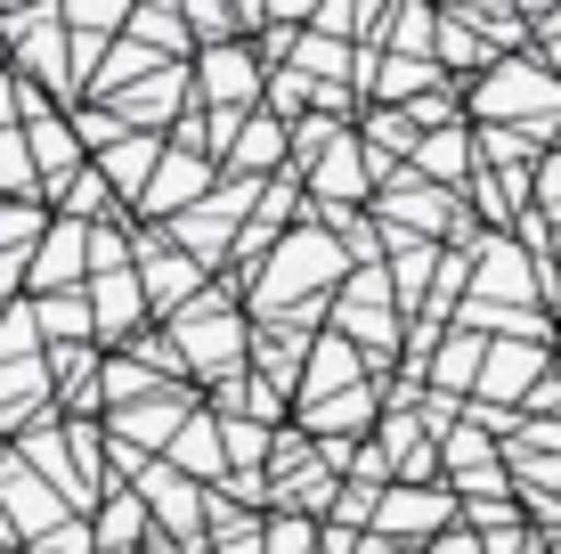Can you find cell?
<instances>
[{
    "label": "cell",
    "instance_id": "cell-1",
    "mask_svg": "<svg viewBox=\"0 0 561 554\" xmlns=\"http://www.w3.org/2000/svg\"><path fill=\"white\" fill-rule=\"evenodd\" d=\"M342 270H351V253H342V237H325L318 221L285 228L277 237V261H268V278L253 285V318H268V327H301L318 335V294H334Z\"/></svg>",
    "mask_w": 561,
    "mask_h": 554
},
{
    "label": "cell",
    "instance_id": "cell-2",
    "mask_svg": "<svg viewBox=\"0 0 561 554\" xmlns=\"http://www.w3.org/2000/svg\"><path fill=\"white\" fill-rule=\"evenodd\" d=\"M472 131H537V139H553L561 131V82L537 57H496L489 74L472 82Z\"/></svg>",
    "mask_w": 561,
    "mask_h": 554
},
{
    "label": "cell",
    "instance_id": "cell-3",
    "mask_svg": "<svg viewBox=\"0 0 561 554\" xmlns=\"http://www.w3.org/2000/svg\"><path fill=\"white\" fill-rule=\"evenodd\" d=\"M244 310L228 302V285H204L180 318H171V351H180V375H204V384H237L244 368Z\"/></svg>",
    "mask_w": 561,
    "mask_h": 554
},
{
    "label": "cell",
    "instance_id": "cell-4",
    "mask_svg": "<svg viewBox=\"0 0 561 554\" xmlns=\"http://www.w3.org/2000/svg\"><path fill=\"white\" fill-rule=\"evenodd\" d=\"M25 156H33V180H42V196H49V204L90 171V163H82V139H73V114H49L42 90L25 99Z\"/></svg>",
    "mask_w": 561,
    "mask_h": 554
},
{
    "label": "cell",
    "instance_id": "cell-5",
    "mask_svg": "<svg viewBox=\"0 0 561 554\" xmlns=\"http://www.w3.org/2000/svg\"><path fill=\"white\" fill-rule=\"evenodd\" d=\"M448 530H456V489L448 482H423V489H382L366 539H382V546H399V539L432 546V539H448Z\"/></svg>",
    "mask_w": 561,
    "mask_h": 554
},
{
    "label": "cell",
    "instance_id": "cell-6",
    "mask_svg": "<svg viewBox=\"0 0 561 554\" xmlns=\"http://www.w3.org/2000/svg\"><path fill=\"white\" fill-rule=\"evenodd\" d=\"M334 335H351L358 351H391V342H399V294H391V270H358V278H342Z\"/></svg>",
    "mask_w": 561,
    "mask_h": 554
},
{
    "label": "cell",
    "instance_id": "cell-7",
    "mask_svg": "<svg viewBox=\"0 0 561 554\" xmlns=\"http://www.w3.org/2000/svg\"><path fill=\"white\" fill-rule=\"evenodd\" d=\"M211 188H220V163H211L204 147H163V163H154L139 213H147V221H187V213L211 196Z\"/></svg>",
    "mask_w": 561,
    "mask_h": 554
},
{
    "label": "cell",
    "instance_id": "cell-8",
    "mask_svg": "<svg viewBox=\"0 0 561 554\" xmlns=\"http://www.w3.org/2000/svg\"><path fill=\"white\" fill-rule=\"evenodd\" d=\"M196 99H204V114H253V99H261V57L244 49V42L196 49Z\"/></svg>",
    "mask_w": 561,
    "mask_h": 554
},
{
    "label": "cell",
    "instance_id": "cell-9",
    "mask_svg": "<svg viewBox=\"0 0 561 554\" xmlns=\"http://www.w3.org/2000/svg\"><path fill=\"white\" fill-rule=\"evenodd\" d=\"M139 285H147V310L154 318H180L187 302L204 294V261H187L171 237H139Z\"/></svg>",
    "mask_w": 561,
    "mask_h": 554
},
{
    "label": "cell",
    "instance_id": "cell-10",
    "mask_svg": "<svg viewBox=\"0 0 561 554\" xmlns=\"http://www.w3.org/2000/svg\"><path fill=\"white\" fill-rule=\"evenodd\" d=\"M73 278H90V221H49V237L33 245L25 294H33V302H49V294H73Z\"/></svg>",
    "mask_w": 561,
    "mask_h": 554
},
{
    "label": "cell",
    "instance_id": "cell-11",
    "mask_svg": "<svg viewBox=\"0 0 561 554\" xmlns=\"http://www.w3.org/2000/svg\"><path fill=\"white\" fill-rule=\"evenodd\" d=\"M139 498H147V513L163 522V539H187V546H204V513H211V489H196L187 473H171V465H147L139 473Z\"/></svg>",
    "mask_w": 561,
    "mask_h": 554
},
{
    "label": "cell",
    "instance_id": "cell-12",
    "mask_svg": "<svg viewBox=\"0 0 561 554\" xmlns=\"http://www.w3.org/2000/svg\"><path fill=\"white\" fill-rule=\"evenodd\" d=\"M90 294V327H99V342H130L147 327V285H139V261H130V270H106V278H90L82 285Z\"/></svg>",
    "mask_w": 561,
    "mask_h": 554
},
{
    "label": "cell",
    "instance_id": "cell-13",
    "mask_svg": "<svg viewBox=\"0 0 561 554\" xmlns=\"http://www.w3.org/2000/svg\"><path fill=\"white\" fill-rule=\"evenodd\" d=\"M358 359H366V351H358L351 335H318V342H309V359H301V408H318V399H342V392L375 384Z\"/></svg>",
    "mask_w": 561,
    "mask_h": 554
},
{
    "label": "cell",
    "instance_id": "cell-14",
    "mask_svg": "<svg viewBox=\"0 0 561 554\" xmlns=\"http://www.w3.org/2000/svg\"><path fill=\"white\" fill-rule=\"evenodd\" d=\"M546 342H489V368H480V392L472 399H529L546 384Z\"/></svg>",
    "mask_w": 561,
    "mask_h": 554
},
{
    "label": "cell",
    "instance_id": "cell-15",
    "mask_svg": "<svg viewBox=\"0 0 561 554\" xmlns=\"http://www.w3.org/2000/svg\"><path fill=\"white\" fill-rule=\"evenodd\" d=\"M163 465H171V473H187L196 489H220V482H228V441H220V416H187Z\"/></svg>",
    "mask_w": 561,
    "mask_h": 554
},
{
    "label": "cell",
    "instance_id": "cell-16",
    "mask_svg": "<svg viewBox=\"0 0 561 554\" xmlns=\"http://www.w3.org/2000/svg\"><path fill=\"white\" fill-rule=\"evenodd\" d=\"M0 482H9V522L25 530V539H49V530L73 513V506H66V498H57V489L42 482V473H33V465H16V456L0 465Z\"/></svg>",
    "mask_w": 561,
    "mask_h": 554
},
{
    "label": "cell",
    "instance_id": "cell-17",
    "mask_svg": "<svg viewBox=\"0 0 561 554\" xmlns=\"http://www.w3.org/2000/svg\"><path fill=\"white\" fill-rule=\"evenodd\" d=\"M163 147H171V139H147V131H130V139H114L106 156H99V180L114 188V204H123V196L139 204V196H147V180H154V163H163Z\"/></svg>",
    "mask_w": 561,
    "mask_h": 554
},
{
    "label": "cell",
    "instance_id": "cell-18",
    "mask_svg": "<svg viewBox=\"0 0 561 554\" xmlns=\"http://www.w3.org/2000/svg\"><path fill=\"white\" fill-rule=\"evenodd\" d=\"M187 416H196V408H180V399L163 392L154 408H123V416H114V441H130L139 456H171V441H180Z\"/></svg>",
    "mask_w": 561,
    "mask_h": 554
},
{
    "label": "cell",
    "instance_id": "cell-19",
    "mask_svg": "<svg viewBox=\"0 0 561 554\" xmlns=\"http://www.w3.org/2000/svg\"><path fill=\"white\" fill-rule=\"evenodd\" d=\"M480 368H489V335L456 327V335L432 351V392H439V399H448V392H480Z\"/></svg>",
    "mask_w": 561,
    "mask_h": 554
},
{
    "label": "cell",
    "instance_id": "cell-20",
    "mask_svg": "<svg viewBox=\"0 0 561 554\" xmlns=\"http://www.w3.org/2000/svg\"><path fill=\"white\" fill-rule=\"evenodd\" d=\"M180 90H187V74H180V66H163L147 90H130V99L114 106V114H123V131H147V139H154V131L180 114Z\"/></svg>",
    "mask_w": 561,
    "mask_h": 554
},
{
    "label": "cell",
    "instance_id": "cell-21",
    "mask_svg": "<svg viewBox=\"0 0 561 554\" xmlns=\"http://www.w3.org/2000/svg\"><path fill=\"white\" fill-rule=\"evenodd\" d=\"M375 399H382V384H358V392H342V399H318V408H301V432L309 441H351V432L366 425V416H375Z\"/></svg>",
    "mask_w": 561,
    "mask_h": 554
},
{
    "label": "cell",
    "instance_id": "cell-22",
    "mask_svg": "<svg viewBox=\"0 0 561 554\" xmlns=\"http://www.w3.org/2000/svg\"><path fill=\"white\" fill-rule=\"evenodd\" d=\"M33 318H42V342H66V351H82V335H99L90 327V294H49V302H33Z\"/></svg>",
    "mask_w": 561,
    "mask_h": 554
},
{
    "label": "cell",
    "instance_id": "cell-23",
    "mask_svg": "<svg viewBox=\"0 0 561 554\" xmlns=\"http://www.w3.org/2000/svg\"><path fill=\"white\" fill-rule=\"evenodd\" d=\"M432 57L439 66H456V74H489L496 66V42H480L463 16H439V42H432Z\"/></svg>",
    "mask_w": 561,
    "mask_h": 554
},
{
    "label": "cell",
    "instance_id": "cell-24",
    "mask_svg": "<svg viewBox=\"0 0 561 554\" xmlns=\"http://www.w3.org/2000/svg\"><path fill=\"white\" fill-rule=\"evenodd\" d=\"M139 522H147V498H139V489H106V506H99V554H130Z\"/></svg>",
    "mask_w": 561,
    "mask_h": 554
},
{
    "label": "cell",
    "instance_id": "cell-25",
    "mask_svg": "<svg viewBox=\"0 0 561 554\" xmlns=\"http://www.w3.org/2000/svg\"><path fill=\"white\" fill-rule=\"evenodd\" d=\"M130 42H147L154 57H180L187 49V9H139L130 16Z\"/></svg>",
    "mask_w": 561,
    "mask_h": 554
},
{
    "label": "cell",
    "instance_id": "cell-26",
    "mask_svg": "<svg viewBox=\"0 0 561 554\" xmlns=\"http://www.w3.org/2000/svg\"><path fill=\"white\" fill-rule=\"evenodd\" d=\"M33 156H25V131H0V196L9 204H33Z\"/></svg>",
    "mask_w": 561,
    "mask_h": 554
},
{
    "label": "cell",
    "instance_id": "cell-27",
    "mask_svg": "<svg viewBox=\"0 0 561 554\" xmlns=\"http://www.w3.org/2000/svg\"><path fill=\"white\" fill-rule=\"evenodd\" d=\"M42 237H49L42 204H9V196H0V253H33Z\"/></svg>",
    "mask_w": 561,
    "mask_h": 554
},
{
    "label": "cell",
    "instance_id": "cell-28",
    "mask_svg": "<svg viewBox=\"0 0 561 554\" xmlns=\"http://www.w3.org/2000/svg\"><path fill=\"white\" fill-rule=\"evenodd\" d=\"M171 375L163 368H139V359H106V375H99V392L106 399H147V392H163Z\"/></svg>",
    "mask_w": 561,
    "mask_h": 554
},
{
    "label": "cell",
    "instance_id": "cell-29",
    "mask_svg": "<svg viewBox=\"0 0 561 554\" xmlns=\"http://www.w3.org/2000/svg\"><path fill=\"white\" fill-rule=\"evenodd\" d=\"M318 530L309 513H277V522H261V554H318Z\"/></svg>",
    "mask_w": 561,
    "mask_h": 554
},
{
    "label": "cell",
    "instance_id": "cell-30",
    "mask_svg": "<svg viewBox=\"0 0 561 554\" xmlns=\"http://www.w3.org/2000/svg\"><path fill=\"white\" fill-rule=\"evenodd\" d=\"M220 441H228V465H253L268 456V425H253V416H220Z\"/></svg>",
    "mask_w": 561,
    "mask_h": 554
},
{
    "label": "cell",
    "instance_id": "cell-31",
    "mask_svg": "<svg viewBox=\"0 0 561 554\" xmlns=\"http://www.w3.org/2000/svg\"><path fill=\"white\" fill-rule=\"evenodd\" d=\"M537 204H546V221H561V156L537 163Z\"/></svg>",
    "mask_w": 561,
    "mask_h": 554
},
{
    "label": "cell",
    "instance_id": "cell-32",
    "mask_svg": "<svg viewBox=\"0 0 561 554\" xmlns=\"http://www.w3.org/2000/svg\"><path fill=\"white\" fill-rule=\"evenodd\" d=\"M423 554H489V546H480V530H448V539H432Z\"/></svg>",
    "mask_w": 561,
    "mask_h": 554
},
{
    "label": "cell",
    "instance_id": "cell-33",
    "mask_svg": "<svg viewBox=\"0 0 561 554\" xmlns=\"http://www.w3.org/2000/svg\"><path fill=\"white\" fill-rule=\"evenodd\" d=\"M553 253H561V237H553Z\"/></svg>",
    "mask_w": 561,
    "mask_h": 554
},
{
    "label": "cell",
    "instance_id": "cell-34",
    "mask_svg": "<svg viewBox=\"0 0 561 554\" xmlns=\"http://www.w3.org/2000/svg\"><path fill=\"white\" fill-rule=\"evenodd\" d=\"M154 554H171V546H154Z\"/></svg>",
    "mask_w": 561,
    "mask_h": 554
},
{
    "label": "cell",
    "instance_id": "cell-35",
    "mask_svg": "<svg viewBox=\"0 0 561 554\" xmlns=\"http://www.w3.org/2000/svg\"><path fill=\"white\" fill-rule=\"evenodd\" d=\"M553 554H561V546H553Z\"/></svg>",
    "mask_w": 561,
    "mask_h": 554
}]
</instances>
